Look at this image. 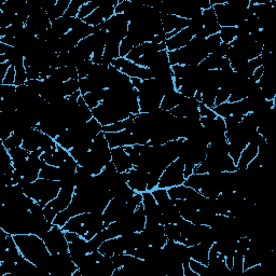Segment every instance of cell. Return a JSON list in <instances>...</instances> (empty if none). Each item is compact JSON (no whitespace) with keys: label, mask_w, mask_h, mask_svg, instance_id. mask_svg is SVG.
Wrapping results in <instances>:
<instances>
[{"label":"cell","mask_w":276,"mask_h":276,"mask_svg":"<svg viewBox=\"0 0 276 276\" xmlns=\"http://www.w3.org/2000/svg\"><path fill=\"white\" fill-rule=\"evenodd\" d=\"M15 68V86H20L25 84L27 82V73H26V68L24 64H20L14 67Z\"/></svg>","instance_id":"46"},{"label":"cell","mask_w":276,"mask_h":276,"mask_svg":"<svg viewBox=\"0 0 276 276\" xmlns=\"http://www.w3.org/2000/svg\"><path fill=\"white\" fill-rule=\"evenodd\" d=\"M105 91L106 89L90 92V93H86L85 95L82 96L84 102L86 103V105H88L92 110L97 106L101 105L102 102L104 101V97H105Z\"/></svg>","instance_id":"33"},{"label":"cell","mask_w":276,"mask_h":276,"mask_svg":"<svg viewBox=\"0 0 276 276\" xmlns=\"http://www.w3.org/2000/svg\"><path fill=\"white\" fill-rule=\"evenodd\" d=\"M15 74H16V72H15V68H14L13 66H10L9 70H8V72H7V76H5L2 84L14 85V82H15Z\"/></svg>","instance_id":"58"},{"label":"cell","mask_w":276,"mask_h":276,"mask_svg":"<svg viewBox=\"0 0 276 276\" xmlns=\"http://www.w3.org/2000/svg\"><path fill=\"white\" fill-rule=\"evenodd\" d=\"M168 192L172 200H187L189 198H191L195 193V190L191 189L190 187H187L182 183V185L179 186L169 188Z\"/></svg>","instance_id":"30"},{"label":"cell","mask_w":276,"mask_h":276,"mask_svg":"<svg viewBox=\"0 0 276 276\" xmlns=\"http://www.w3.org/2000/svg\"><path fill=\"white\" fill-rule=\"evenodd\" d=\"M130 226L133 232H141L146 227V215L143 210L142 204L139 205L134 211V214L130 217Z\"/></svg>","instance_id":"28"},{"label":"cell","mask_w":276,"mask_h":276,"mask_svg":"<svg viewBox=\"0 0 276 276\" xmlns=\"http://www.w3.org/2000/svg\"><path fill=\"white\" fill-rule=\"evenodd\" d=\"M86 1L88 0H71L70 4H69L68 9L66 10L65 15L70 17H78L80 9H81V7Z\"/></svg>","instance_id":"45"},{"label":"cell","mask_w":276,"mask_h":276,"mask_svg":"<svg viewBox=\"0 0 276 276\" xmlns=\"http://www.w3.org/2000/svg\"><path fill=\"white\" fill-rule=\"evenodd\" d=\"M42 240L51 255L62 254V252L68 251V242L65 237V232L59 226H54L53 224V227L44 235Z\"/></svg>","instance_id":"11"},{"label":"cell","mask_w":276,"mask_h":276,"mask_svg":"<svg viewBox=\"0 0 276 276\" xmlns=\"http://www.w3.org/2000/svg\"><path fill=\"white\" fill-rule=\"evenodd\" d=\"M231 95V91L226 88H219L217 91L216 100H215V106L221 105V104L229 101V97Z\"/></svg>","instance_id":"52"},{"label":"cell","mask_w":276,"mask_h":276,"mask_svg":"<svg viewBox=\"0 0 276 276\" xmlns=\"http://www.w3.org/2000/svg\"><path fill=\"white\" fill-rule=\"evenodd\" d=\"M119 3V0H102V4L93 13L83 20L91 26H99L108 21L114 15V8Z\"/></svg>","instance_id":"12"},{"label":"cell","mask_w":276,"mask_h":276,"mask_svg":"<svg viewBox=\"0 0 276 276\" xmlns=\"http://www.w3.org/2000/svg\"><path fill=\"white\" fill-rule=\"evenodd\" d=\"M56 145H57V143H56L54 138H52L51 136L43 133L42 139H41V147H40V149H41L43 152L47 151V150H50L51 148L55 147Z\"/></svg>","instance_id":"55"},{"label":"cell","mask_w":276,"mask_h":276,"mask_svg":"<svg viewBox=\"0 0 276 276\" xmlns=\"http://www.w3.org/2000/svg\"><path fill=\"white\" fill-rule=\"evenodd\" d=\"M74 188L76 187L71 185L63 186L57 197L43 207L44 216L49 222L53 223L55 217L70 205L74 194Z\"/></svg>","instance_id":"6"},{"label":"cell","mask_w":276,"mask_h":276,"mask_svg":"<svg viewBox=\"0 0 276 276\" xmlns=\"http://www.w3.org/2000/svg\"><path fill=\"white\" fill-rule=\"evenodd\" d=\"M244 273V256L235 252L233 259V267L230 270V274L234 276L243 275Z\"/></svg>","instance_id":"41"},{"label":"cell","mask_w":276,"mask_h":276,"mask_svg":"<svg viewBox=\"0 0 276 276\" xmlns=\"http://www.w3.org/2000/svg\"><path fill=\"white\" fill-rule=\"evenodd\" d=\"M27 3L31 10V15L28 17L25 27L38 37L51 27V20L39 2L28 1Z\"/></svg>","instance_id":"7"},{"label":"cell","mask_w":276,"mask_h":276,"mask_svg":"<svg viewBox=\"0 0 276 276\" xmlns=\"http://www.w3.org/2000/svg\"><path fill=\"white\" fill-rule=\"evenodd\" d=\"M192 38H193L192 34H190V32L187 30V28H185V30L177 33L169 40H166L165 41L166 51L172 52L175 50H179L181 48H185L187 47L188 43L191 41Z\"/></svg>","instance_id":"24"},{"label":"cell","mask_w":276,"mask_h":276,"mask_svg":"<svg viewBox=\"0 0 276 276\" xmlns=\"http://www.w3.org/2000/svg\"><path fill=\"white\" fill-rule=\"evenodd\" d=\"M26 73L27 80H40V74H41L36 67H26Z\"/></svg>","instance_id":"60"},{"label":"cell","mask_w":276,"mask_h":276,"mask_svg":"<svg viewBox=\"0 0 276 276\" xmlns=\"http://www.w3.org/2000/svg\"><path fill=\"white\" fill-rule=\"evenodd\" d=\"M231 48V45L227 44V43H221L219 47H218L214 52H212L211 54H214L216 56H219V57H227L228 52Z\"/></svg>","instance_id":"59"},{"label":"cell","mask_w":276,"mask_h":276,"mask_svg":"<svg viewBox=\"0 0 276 276\" xmlns=\"http://www.w3.org/2000/svg\"><path fill=\"white\" fill-rule=\"evenodd\" d=\"M183 172H185V164L182 163L180 159L175 160L162 172V176H161L158 183V188L169 189L182 185L186 180Z\"/></svg>","instance_id":"9"},{"label":"cell","mask_w":276,"mask_h":276,"mask_svg":"<svg viewBox=\"0 0 276 276\" xmlns=\"http://www.w3.org/2000/svg\"><path fill=\"white\" fill-rule=\"evenodd\" d=\"M137 92L140 113L151 112L160 108L164 94L158 79L143 80Z\"/></svg>","instance_id":"3"},{"label":"cell","mask_w":276,"mask_h":276,"mask_svg":"<svg viewBox=\"0 0 276 276\" xmlns=\"http://www.w3.org/2000/svg\"><path fill=\"white\" fill-rule=\"evenodd\" d=\"M79 91V79H70L63 82L61 86V94L63 97H68Z\"/></svg>","instance_id":"37"},{"label":"cell","mask_w":276,"mask_h":276,"mask_svg":"<svg viewBox=\"0 0 276 276\" xmlns=\"http://www.w3.org/2000/svg\"><path fill=\"white\" fill-rule=\"evenodd\" d=\"M26 85L34 92V93L40 95V92H41L42 88V80H27Z\"/></svg>","instance_id":"56"},{"label":"cell","mask_w":276,"mask_h":276,"mask_svg":"<svg viewBox=\"0 0 276 276\" xmlns=\"http://www.w3.org/2000/svg\"><path fill=\"white\" fill-rule=\"evenodd\" d=\"M219 88L217 86H207L202 92V104L206 107L212 109L215 107V100L217 95V91Z\"/></svg>","instance_id":"36"},{"label":"cell","mask_w":276,"mask_h":276,"mask_svg":"<svg viewBox=\"0 0 276 276\" xmlns=\"http://www.w3.org/2000/svg\"><path fill=\"white\" fill-rule=\"evenodd\" d=\"M141 233L148 241L149 245L159 247V248L164 247L169 241L164 231V226H162V224H155V226L146 227L142 230Z\"/></svg>","instance_id":"14"},{"label":"cell","mask_w":276,"mask_h":276,"mask_svg":"<svg viewBox=\"0 0 276 276\" xmlns=\"http://www.w3.org/2000/svg\"><path fill=\"white\" fill-rule=\"evenodd\" d=\"M71 0H57L56 3L52 7L49 11H47V14L51 22H53L57 19H60L63 15H65L66 10L70 4Z\"/></svg>","instance_id":"31"},{"label":"cell","mask_w":276,"mask_h":276,"mask_svg":"<svg viewBox=\"0 0 276 276\" xmlns=\"http://www.w3.org/2000/svg\"><path fill=\"white\" fill-rule=\"evenodd\" d=\"M125 250H126V245L122 235L118 238L106 240L99 248V251L102 255H107V256L124 254Z\"/></svg>","instance_id":"21"},{"label":"cell","mask_w":276,"mask_h":276,"mask_svg":"<svg viewBox=\"0 0 276 276\" xmlns=\"http://www.w3.org/2000/svg\"><path fill=\"white\" fill-rule=\"evenodd\" d=\"M200 102L193 97H185V100L181 102L177 107L172 108L170 111L172 116L176 118H187L194 111L199 110Z\"/></svg>","instance_id":"23"},{"label":"cell","mask_w":276,"mask_h":276,"mask_svg":"<svg viewBox=\"0 0 276 276\" xmlns=\"http://www.w3.org/2000/svg\"><path fill=\"white\" fill-rule=\"evenodd\" d=\"M21 254L33 262L45 275L49 274V261L51 254L41 238L36 234L13 235Z\"/></svg>","instance_id":"1"},{"label":"cell","mask_w":276,"mask_h":276,"mask_svg":"<svg viewBox=\"0 0 276 276\" xmlns=\"http://www.w3.org/2000/svg\"><path fill=\"white\" fill-rule=\"evenodd\" d=\"M164 50H166L165 42L159 44L154 42H145L142 44L137 45V47H135L133 50H132L129 53V55L126 56V59L133 63H137V61L145 54L155 53V52L164 51Z\"/></svg>","instance_id":"19"},{"label":"cell","mask_w":276,"mask_h":276,"mask_svg":"<svg viewBox=\"0 0 276 276\" xmlns=\"http://www.w3.org/2000/svg\"><path fill=\"white\" fill-rule=\"evenodd\" d=\"M209 54L205 51L195 50L190 47L169 52V60L174 65H200Z\"/></svg>","instance_id":"8"},{"label":"cell","mask_w":276,"mask_h":276,"mask_svg":"<svg viewBox=\"0 0 276 276\" xmlns=\"http://www.w3.org/2000/svg\"><path fill=\"white\" fill-rule=\"evenodd\" d=\"M61 188L62 186L60 181L38 178L36 181H34L23 190H24V193L27 197L32 198L34 202L44 207L57 197V194L61 191Z\"/></svg>","instance_id":"4"},{"label":"cell","mask_w":276,"mask_h":276,"mask_svg":"<svg viewBox=\"0 0 276 276\" xmlns=\"http://www.w3.org/2000/svg\"><path fill=\"white\" fill-rule=\"evenodd\" d=\"M39 178L60 181L61 180V170H60V168L49 165L44 162L41 168V171H40Z\"/></svg>","instance_id":"34"},{"label":"cell","mask_w":276,"mask_h":276,"mask_svg":"<svg viewBox=\"0 0 276 276\" xmlns=\"http://www.w3.org/2000/svg\"><path fill=\"white\" fill-rule=\"evenodd\" d=\"M131 82H132V85H133V88L138 90L142 82V80L139 78H131Z\"/></svg>","instance_id":"62"},{"label":"cell","mask_w":276,"mask_h":276,"mask_svg":"<svg viewBox=\"0 0 276 276\" xmlns=\"http://www.w3.org/2000/svg\"><path fill=\"white\" fill-rule=\"evenodd\" d=\"M11 158H12L13 162H19V161H24L28 159V155H30V152L27 150H25L23 147H17L14 149H11V150H8Z\"/></svg>","instance_id":"47"},{"label":"cell","mask_w":276,"mask_h":276,"mask_svg":"<svg viewBox=\"0 0 276 276\" xmlns=\"http://www.w3.org/2000/svg\"><path fill=\"white\" fill-rule=\"evenodd\" d=\"M42 135H43L42 132H40L37 129H34L31 133L24 138L22 147L28 152L38 150V149H40V147H41Z\"/></svg>","instance_id":"26"},{"label":"cell","mask_w":276,"mask_h":276,"mask_svg":"<svg viewBox=\"0 0 276 276\" xmlns=\"http://www.w3.org/2000/svg\"><path fill=\"white\" fill-rule=\"evenodd\" d=\"M106 240H108V237L106 234L105 229L101 231L100 233H97L94 238H92L89 242V252H93L99 250V248L101 247V245L105 242Z\"/></svg>","instance_id":"39"},{"label":"cell","mask_w":276,"mask_h":276,"mask_svg":"<svg viewBox=\"0 0 276 276\" xmlns=\"http://www.w3.org/2000/svg\"><path fill=\"white\" fill-rule=\"evenodd\" d=\"M189 266H190V268H191L192 271L194 273H197L199 276H206V272H207L206 264H203V263L195 261V260H193V259H191L189 262Z\"/></svg>","instance_id":"53"},{"label":"cell","mask_w":276,"mask_h":276,"mask_svg":"<svg viewBox=\"0 0 276 276\" xmlns=\"http://www.w3.org/2000/svg\"><path fill=\"white\" fill-rule=\"evenodd\" d=\"M105 136L110 149L136 145V140L130 129L121 132H114V133H105Z\"/></svg>","instance_id":"17"},{"label":"cell","mask_w":276,"mask_h":276,"mask_svg":"<svg viewBox=\"0 0 276 276\" xmlns=\"http://www.w3.org/2000/svg\"><path fill=\"white\" fill-rule=\"evenodd\" d=\"M219 34L222 43L230 44L238 37V30L237 27H221Z\"/></svg>","instance_id":"40"},{"label":"cell","mask_w":276,"mask_h":276,"mask_svg":"<svg viewBox=\"0 0 276 276\" xmlns=\"http://www.w3.org/2000/svg\"><path fill=\"white\" fill-rule=\"evenodd\" d=\"M211 244L208 243H199L193 246H190V254L191 259L199 261L203 264H208V256Z\"/></svg>","instance_id":"25"},{"label":"cell","mask_w":276,"mask_h":276,"mask_svg":"<svg viewBox=\"0 0 276 276\" xmlns=\"http://www.w3.org/2000/svg\"><path fill=\"white\" fill-rule=\"evenodd\" d=\"M16 95V86L15 85H0V99H10Z\"/></svg>","instance_id":"51"},{"label":"cell","mask_w":276,"mask_h":276,"mask_svg":"<svg viewBox=\"0 0 276 276\" xmlns=\"http://www.w3.org/2000/svg\"><path fill=\"white\" fill-rule=\"evenodd\" d=\"M102 4V1H91V0H88L79 11V14H78V19L80 20H84L85 17H88L89 15H91L92 13L94 12V11L100 7Z\"/></svg>","instance_id":"38"},{"label":"cell","mask_w":276,"mask_h":276,"mask_svg":"<svg viewBox=\"0 0 276 276\" xmlns=\"http://www.w3.org/2000/svg\"><path fill=\"white\" fill-rule=\"evenodd\" d=\"M1 141V140H0ZM3 147L7 149V150H11V149H14L17 147H22L23 145V139L19 136H16L15 134H12L10 137H8L7 139L1 141Z\"/></svg>","instance_id":"48"},{"label":"cell","mask_w":276,"mask_h":276,"mask_svg":"<svg viewBox=\"0 0 276 276\" xmlns=\"http://www.w3.org/2000/svg\"><path fill=\"white\" fill-rule=\"evenodd\" d=\"M129 180L128 185L131 189H133L135 192L143 193L147 191L148 187V177L149 172L142 171L133 166L129 172Z\"/></svg>","instance_id":"15"},{"label":"cell","mask_w":276,"mask_h":276,"mask_svg":"<svg viewBox=\"0 0 276 276\" xmlns=\"http://www.w3.org/2000/svg\"><path fill=\"white\" fill-rule=\"evenodd\" d=\"M103 212H83L71 217L62 229L79 234L80 237L90 241L97 233L105 229Z\"/></svg>","instance_id":"2"},{"label":"cell","mask_w":276,"mask_h":276,"mask_svg":"<svg viewBox=\"0 0 276 276\" xmlns=\"http://www.w3.org/2000/svg\"><path fill=\"white\" fill-rule=\"evenodd\" d=\"M134 120H135V116L134 114H131V116L129 118H126L125 120L119 121V122H116L110 125L103 126V132L104 133H114V132L129 130L132 128V126H133Z\"/></svg>","instance_id":"32"},{"label":"cell","mask_w":276,"mask_h":276,"mask_svg":"<svg viewBox=\"0 0 276 276\" xmlns=\"http://www.w3.org/2000/svg\"><path fill=\"white\" fill-rule=\"evenodd\" d=\"M218 24L221 27H237L243 21L248 20V8L238 9L228 2L212 5Z\"/></svg>","instance_id":"5"},{"label":"cell","mask_w":276,"mask_h":276,"mask_svg":"<svg viewBox=\"0 0 276 276\" xmlns=\"http://www.w3.org/2000/svg\"><path fill=\"white\" fill-rule=\"evenodd\" d=\"M207 178V174H191L188 178H186L185 182L183 185L190 187L191 189L195 190V191H199L202 189V187L204 186V183L206 181Z\"/></svg>","instance_id":"35"},{"label":"cell","mask_w":276,"mask_h":276,"mask_svg":"<svg viewBox=\"0 0 276 276\" xmlns=\"http://www.w3.org/2000/svg\"><path fill=\"white\" fill-rule=\"evenodd\" d=\"M135 48L133 41L126 36L120 43V57H126L130 52Z\"/></svg>","instance_id":"50"},{"label":"cell","mask_w":276,"mask_h":276,"mask_svg":"<svg viewBox=\"0 0 276 276\" xmlns=\"http://www.w3.org/2000/svg\"><path fill=\"white\" fill-rule=\"evenodd\" d=\"M221 43L222 41H221L220 34H212V36L205 39V50L207 51V53L211 54Z\"/></svg>","instance_id":"43"},{"label":"cell","mask_w":276,"mask_h":276,"mask_svg":"<svg viewBox=\"0 0 276 276\" xmlns=\"http://www.w3.org/2000/svg\"><path fill=\"white\" fill-rule=\"evenodd\" d=\"M111 162L116 166L119 172H129L133 168V164H132L131 159L128 152L125 151L124 147H117L111 149Z\"/></svg>","instance_id":"20"},{"label":"cell","mask_w":276,"mask_h":276,"mask_svg":"<svg viewBox=\"0 0 276 276\" xmlns=\"http://www.w3.org/2000/svg\"><path fill=\"white\" fill-rule=\"evenodd\" d=\"M257 154H258V146H256L255 143L249 142L241 153V157L237 163L238 170H246L247 165H248L251 161L257 157Z\"/></svg>","instance_id":"27"},{"label":"cell","mask_w":276,"mask_h":276,"mask_svg":"<svg viewBox=\"0 0 276 276\" xmlns=\"http://www.w3.org/2000/svg\"><path fill=\"white\" fill-rule=\"evenodd\" d=\"M15 267L16 262L8 260L1 261V264H0V276H4L5 274H12Z\"/></svg>","instance_id":"54"},{"label":"cell","mask_w":276,"mask_h":276,"mask_svg":"<svg viewBox=\"0 0 276 276\" xmlns=\"http://www.w3.org/2000/svg\"><path fill=\"white\" fill-rule=\"evenodd\" d=\"M199 111L201 117H205V118H211V119H216L217 118V114L214 112L212 109L206 107L205 105H203L202 103L200 104V108H199Z\"/></svg>","instance_id":"57"},{"label":"cell","mask_w":276,"mask_h":276,"mask_svg":"<svg viewBox=\"0 0 276 276\" xmlns=\"http://www.w3.org/2000/svg\"><path fill=\"white\" fill-rule=\"evenodd\" d=\"M69 157H70V153H69L68 150L61 147L60 145H56L55 147L51 148L50 150L44 151L41 155V159L49 165L60 168Z\"/></svg>","instance_id":"18"},{"label":"cell","mask_w":276,"mask_h":276,"mask_svg":"<svg viewBox=\"0 0 276 276\" xmlns=\"http://www.w3.org/2000/svg\"><path fill=\"white\" fill-rule=\"evenodd\" d=\"M93 66H94V63L92 62V60H84L80 63V64L77 66L79 79H83L88 77Z\"/></svg>","instance_id":"44"},{"label":"cell","mask_w":276,"mask_h":276,"mask_svg":"<svg viewBox=\"0 0 276 276\" xmlns=\"http://www.w3.org/2000/svg\"><path fill=\"white\" fill-rule=\"evenodd\" d=\"M125 204L126 202H123V201H121L117 198H113L110 200V202L108 203L106 209L103 212L104 219H105V221H104L105 228L114 221L122 219Z\"/></svg>","instance_id":"16"},{"label":"cell","mask_w":276,"mask_h":276,"mask_svg":"<svg viewBox=\"0 0 276 276\" xmlns=\"http://www.w3.org/2000/svg\"><path fill=\"white\" fill-rule=\"evenodd\" d=\"M263 73H264V68H263V66L258 67V68L256 69V70L254 71V73H252L251 79L254 80V81L258 82L259 80H260V78L263 76Z\"/></svg>","instance_id":"61"},{"label":"cell","mask_w":276,"mask_h":276,"mask_svg":"<svg viewBox=\"0 0 276 276\" xmlns=\"http://www.w3.org/2000/svg\"><path fill=\"white\" fill-rule=\"evenodd\" d=\"M183 100H185V96L175 90L174 92H172V93L165 95L163 97L162 102H161L160 108L166 111H171L172 108H175L179 105V104H181Z\"/></svg>","instance_id":"29"},{"label":"cell","mask_w":276,"mask_h":276,"mask_svg":"<svg viewBox=\"0 0 276 276\" xmlns=\"http://www.w3.org/2000/svg\"><path fill=\"white\" fill-rule=\"evenodd\" d=\"M142 207L146 215V227H151V226H155V224H160V219H161V216H162V212H161L160 207L152 195L151 191H146L142 193Z\"/></svg>","instance_id":"13"},{"label":"cell","mask_w":276,"mask_h":276,"mask_svg":"<svg viewBox=\"0 0 276 276\" xmlns=\"http://www.w3.org/2000/svg\"><path fill=\"white\" fill-rule=\"evenodd\" d=\"M164 231H165L166 237H168V240L180 243L181 235H180V232H179V230H178V227H177L176 223L165 224Z\"/></svg>","instance_id":"42"},{"label":"cell","mask_w":276,"mask_h":276,"mask_svg":"<svg viewBox=\"0 0 276 276\" xmlns=\"http://www.w3.org/2000/svg\"><path fill=\"white\" fill-rule=\"evenodd\" d=\"M151 193H152V195L154 197L155 201H157V203L159 205L166 202V201H169L171 199L170 195H169V192H168V189L155 188L154 190H152Z\"/></svg>","instance_id":"49"},{"label":"cell","mask_w":276,"mask_h":276,"mask_svg":"<svg viewBox=\"0 0 276 276\" xmlns=\"http://www.w3.org/2000/svg\"><path fill=\"white\" fill-rule=\"evenodd\" d=\"M112 66L118 68L121 72L125 73L130 78H139L143 80L153 79V74L150 68H146L135 64V63L129 61L126 57H118L112 61Z\"/></svg>","instance_id":"10"},{"label":"cell","mask_w":276,"mask_h":276,"mask_svg":"<svg viewBox=\"0 0 276 276\" xmlns=\"http://www.w3.org/2000/svg\"><path fill=\"white\" fill-rule=\"evenodd\" d=\"M161 21H162L163 33L170 34L172 32H180L189 25V20L181 19V17L172 14H161Z\"/></svg>","instance_id":"22"}]
</instances>
